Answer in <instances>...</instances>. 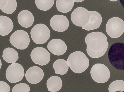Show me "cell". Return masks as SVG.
I'll use <instances>...</instances> for the list:
<instances>
[{
	"mask_svg": "<svg viewBox=\"0 0 124 92\" xmlns=\"http://www.w3.org/2000/svg\"><path fill=\"white\" fill-rule=\"evenodd\" d=\"M25 75L27 80L29 83L35 84L42 80L44 76V73L40 67L33 66L27 70Z\"/></svg>",
	"mask_w": 124,
	"mask_h": 92,
	"instance_id": "12",
	"label": "cell"
},
{
	"mask_svg": "<svg viewBox=\"0 0 124 92\" xmlns=\"http://www.w3.org/2000/svg\"><path fill=\"white\" fill-rule=\"evenodd\" d=\"M24 68L20 64L16 62L9 66L6 72V77L11 83L19 82L22 79L24 75Z\"/></svg>",
	"mask_w": 124,
	"mask_h": 92,
	"instance_id": "8",
	"label": "cell"
},
{
	"mask_svg": "<svg viewBox=\"0 0 124 92\" xmlns=\"http://www.w3.org/2000/svg\"><path fill=\"white\" fill-rule=\"evenodd\" d=\"M74 2L72 0H57L56 6L58 10L66 13L70 11L73 8Z\"/></svg>",
	"mask_w": 124,
	"mask_h": 92,
	"instance_id": "20",
	"label": "cell"
},
{
	"mask_svg": "<svg viewBox=\"0 0 124 92\" xmlns=\"http://www.w3.org/2000/svg\"><path fill=\"white\" fill-rule=\"evenodd\" d=\"M89 11L90 17L89 21L86 25L82 27V29L88 31L98 28L102 22V17L99 13L94 11Z\"/></svg>",
	"mask_w": 124,
	"mask_h": 92,
	"instance_id": "14",
	"label": "cell"
},
{
	"mask_svg": "<svg viewBox=\"0 0 124 92\" xmlns=\"http://www.w3.org/2000/svg\"><path fill=\"white\" fill-rule=\"evenodd\" d=\"M124 83L122 80H117L112 82L109 85L108 88L109 92L124 91Z\"/></svg>",
	"mask_w": 124,
	"mask_h": 92,
	"instance_id": "22",
	"label": "cell"
},
{
	"mask_svg": "<svg viewBox=\"0 0 124 92\" xmlns=\"http://www.w3.org/2000/svg\"><path fill=\"white\" fill-rule=\"evenodd\" d=\"M67 61L72 71L78 74L86 70L89 64L88 58L84 53L80 51H75L71 54Z\"/></svg>",
	"mask_w": 124,
	"mask_h": 92,
	"instance_id": "2",
	"label": "cell"
},
{
	"mask_svg": "<svg viewBox=\"0 0 124 92\" xmlns=\"http://www.w3.org/2000/svg\"><path fill=\"white\" fill-rule=\"evenodd\" d=\"M84 0H72L74 2H82Z\"/></svg>",
	"mask_w": 124,
	"mask_h": 92,
	"instance_id": "27",
	"label": "cell"
},
{
	"mask_svg": "<svg viewBox=\"0 0 124 92\" xmlns=\"http://www.w3.org/2000/svg\"><path fill=\"white\" fill-rule=\"evenodd\" d=\"M2 58L7 62L12 63L15 62L19 57L18 52L16 51L12 48L8 47L3 51Z\"/></svg>",
	"mask_w": 124,
	"mask_h": 92,
	"instance_id": "18",
	"label": "cell"
},
{
	"mask_svg": "<svg viewBox=\"0 0 124 92\" xmlns=\"http://www.w3.org/2000/svg\"><path fill=\"white\" fill-rule=\"evenodd\" d=\"M17 5L16 0H7L5 6L1 10L5 13L11 14L15 11Z\"/></svg>",
	"mask_w": 124,
	"mask_h": 92,
	"instance_id": "23",
	"label": "cell"
},
{
	"mask_svg": "<svg viewBox=\"0 0 124 92\" xmlns=\"http://www.w3.org/2000/svg\"><path fill=\"white\" fill-rule=\"evenodd\" d=\"M90 17V11L83 7H78L71 15V20L76 25L82 27L88 23Z\"/></svg>",
	"mask_w": 124,
	"mask_h": 92,
	"instance_id": "9",
	"label": "cell"
},
{
	"mask_svg": "<svg viewBox=\"0 0 124 92\" xmlns=\"http://www.w3.org/2000/svg\"><path fill=\"white\" fill-rule=\"evenodd\" d=\"M106 30L107 34L111 38H115L119 37L124 32V21L118 17L112 18L107 22Z\"/></svg>",
	"mask_w": 124,
	"mask_h": 92,
	"instance_id": "5",
	"label": "cell"
},
{
	"mask_svg": "<svg viewBox=\"0 0 124 92\" xmlns=\"http://www.w3.org/2000/svg\"><path fill=\"white\" fill-rule=\"evenodd\" d=\"M30 56L34 63L41 66L46 65L50 59L49 53L44 48L41 47L34 48L31 52Z\"/></svg>",
	"mask_w": 124,
	"mask_h": 92,
	"instance_id": "10",
	"label": "cell"
},
{
	"mask_svg": "<svg viewBox=\"0 0 124 92\" xmlns=\"http://www.w3.org/2000/svg\"><path fill=\"white\" fill-rule=\"evenodd\" d=\"M18 22L22 27L28 28L33 24L34 17L32 13L27 10H23L20 12L17 17Z\"/></svg>",
	"mask_w": 124,
	"mask_h": 92,
	"instance_id": "15",
	"label": "cell"
},
{
	"mask_svg": "<svg viewBox=\"0 0 124 92\" xmlns=\"http://www.w3.org/2000/svg\"><path fill=\"white\" fill-rule=\"evenodd\" d=\"M124 43L118 42L110 47L108 52V57L110 63L116 68L124 69Z\"/></svg>",
	"mask_w": 124,
	"mask_h": 92,
	"instance_id": "3",
	"label": "cell"
},
{
	"mask_svg": "<svg viewBox=\"0 0 124 92\" xmlns=\"http://www.w3.org/2000/svg\"><path fill=\"white\" fill-rule=\"evenodd\" d=\"M50 24L54 30L59 32H62L68 28L69 22L65 16L56 15L51 18Z\"/></svg>",
	"mask_w": 124,
	"mask_h": 92,
	"instance_id": "11",
	"label": "cell"
},
{
	"mask_svg": "<svg viewBox=\"0 0 124 92\" xmlns=\"http://www.w3.org/2000/svg\"><path fill=\"white\" fill-rule=\"evenodd\" d=\"M110 1H117L118 0H109Z\"/></svg>",
	"mask_w": 124,
	"mask_h": 92,
	"instance_id": "29",
	"label": "cell"
},
{
	"mask_svg": "<svg viewBox=\"0 0 124 92\" xmlns=\"http://www.w3.org/2000/svg\"><path fill=\"white\" fill-rule=\"evenodd\" d=\"M69 66L67 61L62 59H58L55 61L53 67L55 71L56 74L63 75L68 71Z\"/></svg>",
	"mask_w": 124,
	"mask_h": 92,
	"instance_id": "19",
	"label": "cell"
},
{
	"mask_svg": "<svg viewBox=\"0 0 124 92\" xmlns=\"http://www.w3.org/2000/svg\"><path fill=\"white\" fill-rule=\"evenodd\" d=\"M30 89L29 86L26 84L23 83L17 84L13 88V92H26L30 91Z\"/></svg>",
	"mask_w": 124,
	"mask_h": 92,
	"instance_id": "24",
	"label": "cell"
},
{
	"mask_svg": "<svg viewBox=\"0 0 124 92\" xmlns=\"http://www.w3.org/2000/svg\"><path fill=\"white\" fill-rule=\"evenodd\" d=\"M2 66V63L1 60L0 58V69H1Z\"/></svg>",
	"mask_w": 124,
	"mask_h": 92,
	"instance_id": "28",
	"label": "cell"
},
{
	"mask_svg": "<svg viewBox=\"0 0 124 92\" xmlns=\"http://www.w3.org/2000/svg\"><path fill=\"white\" fill-rule=\"evenodd\" d=\"M85 41L87 45V52L93 58H99L103 56L108 46L106 36L100 32L89 33L86 36Z\"/></svg>",
	"mask_w": 124,
	"mask_h": 92,
	"instance_id": "1",
	"label": "cell"
},
{
	"mask_svg": "<svg viewBox=\"0 0 124 92\" xmlns=\"http://www.w3.org/2000/svg\"><path fill=\"white\" fill-rule=\"evenodd\" d=\"M90 74L93 79L98 83L107 82L110 76L108 68L104 65L101 63L96 64L92 66Z\"/></svg>",
	"mask_w": 124,
	"mask_h": 92,
	"instance_id": "6",
	"label": "cell"
},
{
	"mask_svg": "<svg viewBox=\"0 0 124 92\" xmlns=\"http://www.w3.org/2000/svg\"><path fill=\"white\" fill-rule=\"evenodd\" d=\"M9 41L12 45L17 49L24 50L28 47L30 40L26 32L22 30H18L12 34Z\"/></svg>",
	"mask_w": 124,
	"mask_h": 92,
	"instance_id": "7",
	"label": "cell"
},
{
	"mask_svg": "<svg viewBox=\"0 0 124 92\" xmlns=\"http://www.w3.org/2000/svg\"><path fill=\"white\" fill-rule=\"evenodd\" d=\"M12 21L9 17L0 16V35L5 36L8 34L13 28Z\"/></svg>",
	"mask_w": 124,
	"mask_h": 92,
	"instance_id": "16",
	"label": "cell"
},
{
	"mask_svg": "<svg viewBox=\"0 0 124 92\" xmlns=\"http://www.w3.org/2000/svg\"><path fill=\"white\" fill-rule=\"evenodd\" d=\"M30 34L33 41L38 44L45 43L49 39L50 35L48 27L43 24L35 25L31 29Z\"/></svg>",
	"mask_w": 124,
	"mask_h": 92,
	"instance_id": "4",
	"label": "cell"
},
{
	"mask_svg": "<svg viewBox=\"0 0 124 92\" xmlns=\"http://www.w3.org/2000/svg\"><path fill=\"white\" fill-rule=\"evenodd\" d=\"M10 90V87L7 83L0 81V92H9Z\"/></svg>",
	"mask_w": 124,
	"mask_h": 92,
	"instance_id": "25",
	"label": "cell"
},
{
	"mask_svg": "<svg viewBox=\"0 0 124 92\" xmlns=\"http://www.w3.org/2000/svg\"><path fill=\"white\" fill-rule=\"evenodd\" d=\"M46 85L48 90L51 92H56L59 91L62 88V83L59 77L52 76L47 80Z\"/></svg>",
	"mask_w": 124,
	"mask_h": 92,
	"instance_id": "17",
	"label": "cell"
},
{
	"mask_svg": "<svg viewBox=\"0 0 124 92\" xmlns=\"http://www.w3.org/2000/svg\"><path fill=\"white\" fill-rule=\"evenodd\" d=\"M48 49L53 54L57 56L63 55L66 52L67 46L65 42L59 39H54L50 41L47 45Z\"/></svg>",
	"mask_w": 124,
	"mask_h": 92,
	"instance_id": "13",
	"label": "cell"
},
{
	"mask_svg": "<svg viewBox=\"0 0 124 92\" xmlns=\"http://www.w3.org/2000/svg\"><path fill=\"white\" fill-rule=\"evenodd\" d=\"M7 0H0V9L1 10L5 6Z\"/></svg>",
	"mask_w": 124,
	"mask_h": 92,
	"instance_id": "26",
	"label": "cell"
},
{
	"mask_svg": "<svg viewBox=\"0 0 124 92\" xmlns=\"http://www.w3.org/2000/svg\"><path fill=\"white\" fill-rule=\"evenodd\" d=\"M54 0H35L36 6L38 9L43 11L50 9L54 3Z\"/></svg>",
	"mask_w": 124,
	"mask_h": 92,
	"instance_id": "21",
	"label": "cell"
}]
</instances>
